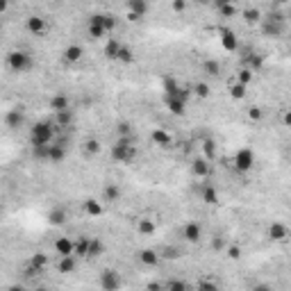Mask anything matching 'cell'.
Here are the masks:
<instances>
[{"label":"cell","mask_w":291,"mask_h":291,"mask_svg":"<svg viewBox=\"0 0 291 291\" xmlns=\"http://www.w3.org/2000/svg\"><path fill=\"white\" fill-rule=\"evenodd\" d=\"M73 121H75V116H73V109H64V112H55V118L53 123L57 125V130H64V127L73 125Z\"/></svg>","instance_id":"24"},{"label":"cell","mask_w":291,"mask_h":291,"mask_svg":"<svg viewBox=\"0 0 291 291\" xmlns=\"http://www.w3.org/2000/svg\"><path fill=\"white\" fill-rule=\"evenodd\" d=\"M241 255H244V250H241L239 244H230L225 246V257L232 259V262H236V259H241Z\"/></svg>","instance_id":"43"},{"label":"cell","mask_w":291,"mask_h":291,"mask_svg":"<svg viewBox=\"0 0 291 291\" xmlns=\"http://www.w3.org/2000/svg\"><path fill=\"white\" fill-rule=\"evenodd\" d=\"M200 236H203V225L196 221H189L184 223V227H182V239L186 241V244H198Z\"/></svg>","instance_id":"12"},{"label":"cell","mask_w":291,"mask_h":291,"mask_svg":"<svg viewBox=\"0 0 291 291\" xmlns=\"http://www.w3.org/2000/svg\"><path fill=\"white\" fill-rule=\"evenodd\" d=\"M241 18H244L246 25H257V23H262V21H264L262 9H257V7H248V9H244V12H241Z\"/></svg>","instance_id":"29"},{"label":"cell","mask_w":291,"mask_h":291,"mask_svg":"<svg viewBox=\"0 0 291 291\" xmlns=\"http://www.w3.org/2000/svg\"><path fill=\"white\" fill-rule=\"evenodd\" d=\"M125 9L146 18V14L150 12V3H148V0H125Z\"/></svg>","instance_id":"26"},{"label":"cell","mask_w":291,"mask_h":291,"mask_svg":"<svg viewBox=\"0 0 291 291\" xmlns=\"http://www.w3.org/2000/svg\"><path fill=\"white\" fill-rule=\"evenodd\" d=\"M118 62L121 64H132L134 62V50L130 45H121V53H118Z\"/></svg>","instance_id":"44"},{"label":"cell","mask_w":291,"mask_h":291,"mask_svg":"<svg viewBox=\"0 0 291 291\" xmlns=\"http://www.w3.org/2000/svg\"><path fill=\"white\" fill-rule=\"evenodd\" d=\"M45 266H48V255H45V253H34L30 257L27 271H30V273H43Z\"/></svg>","instance_id":"20"},{"label":"cell","mask_w":291,"mask_h":291,"mask_svg":"<svg viewBox=\"0 0 291 291\" xmlns=\"http://www.w3.org/2000/svg\"><path fill=\"white\" fill-rule=\"evenodd\" d=\"M234 168L239 173H250L255 168V153L250 148H239L234 153Z\"/></svg>","instance_id":"4"},{"label":"cell","mask_w":291,"mask_h":291,"mask_svg":"<svg viewBox=\"0 0 291 291\" xmlns=\"http://www.w3.org/2000/svg\"><path fill=\"white\" fill-rule=\"evenodd\" d=\"M155 230H157V223L153 221V218H139L136 221V232L139 234H143V236H150V234H155Z\"/></svg>","instance_id":"33"},{"label":"cell","mask_w":291,"mask_h":291,"mask_svg":"<svg viewBox=\"0 0 291 291\" xmlns=\"http://www.w3.org/2000/svg\"><path fill=\"white\" fill-rule=\"evenodd\" d=\"M234 80H239L241 84H250V82L255 80V71H253V68H248V66L239 68V71H236V77H234Z\"/></svg>","instance_id":"40"},{"label":"cell","mask_w":291,"mask_h":291,"mask_svg":"<svg viewBox=\"0 0 291 291\" xmlns=\"http://www.w3.org/2000/svg\"><path fill=\"white\" fill-rule=\"evenodd\" d=\"M64 159H66V146L64 143H57V141H53L48 148V162L53 164H62Z\"/></svg>","instance_id":"22"},{"label":"cell","mask_w":291,"mask_h":291,"mask_svg":"<svg viewBox=\"0 0 291 291\" xmlns=\"http://www.w3.org/2000/svg\"><path fill=\"white\" fill-rule=\"evenodd\" d=\"M82 57H84V48H82L80 43H68L62 53V59L66 64H77Z\"/></svg>","instance_id":"16"},{"label":"cell","mask_w":291,"mask_h":291,"mask_svg":"<svg viewBox=\"0 0 291 291\" xmlns=\"http://www.w3.org/2000/svg\"><path fill=\"white\" fill-rule=\"evenodd\" d=\"M200 150H203V155L212 162L214 155H216V143H214L212 136H207V139H203V143H200Z\"/></svg>","instance_id":"38"},{"label":"cell","mask_w":291,"mask_h":291,"mask_svg":"<svg viewBox=\"0 0 291 291\" xmlns=\"http://www.w3.org/2000/svg\"><path fill=\"white\" fill-rule=\"evenodd\" d=\"M150 141H153L157 148H171V146H173V134L168 130H164V127H155V130L150 132Z\"/></svg>","instance_id":"14"},{"label":"cell","mask_w":291,"mask_h":291,"mask_svg":"<svg viewBox=\"0 0 291 291\" xmlns=\"http://www.w3.org/2000/svg\"><path fill=\"white\" fill-rule=\"evenodd\" d=\"M34 66V59H32L30 53L25 50H12L7 55V68L14 73H27L30 68Z\"/></svg>","instance_id":"3"},{"label":"cell","mask_w":291,"mask_h":291,"mask_svg":"<svg viewBox=\"0 0 291 291\" xmlns=\"http://www.w3.org/2000/svg\"><path fill=\"white\" fill-rule=\"evenodd\" d=\"M82 150H84L86 157H95V155H100V150H103V143H100L98 139H86L84 143H82Z\"/></svg>","instance_id":"36"},{"label":"cell","mask_w":291,"mask_h":291,"mask_svg":"<svg viewBox=\"0 0 291 291\" xmlns=\"http://www.w3.org/2000/svg\"><path fill=\"white\" fill-rule=\"evenodd\" d=\"M191 175L198 177V180H207L209 175H212V162H209L207 157H196L193 162H191Z\"/></svg>","instance_id":"10"},{"label":"cell","mask_w":291,"mask_h":291,"mask_svg":"<svg viewBox=\"0 0 291 291\" xmlns=\"http://www.w3.org/2000/svg\"><path fill=\"white\" fill-rule=\"evenodd\" d=\"M282 123H284L286 127H291V107L284 109V114H282Z\"/></svg>","instance_id":"53"},{"label":"cell","mask_w":291,"mask_h":291,"mask_svg":"<svg viewBox=\"0 0 291 291\" xmlns=\"http://www.w3.org/2000/svg\"><path fill=\"white\" fill-rule=\"evenodd\" d=\"M23 123H25V112H23V107H14L5 114V127H9V130H18Z\"/></svg>","instance_id":"13"},{"label":"cell","mask_w":291,"mask_h":291,"mask_svg":"<svg viewBox=\"0 0 291 291\" xmlns=\"http://www.w3.org/2000/svg\"><path fill=\"white\" fill-rule=\"evenodd\" d=\"M277 3H289V0H277Z\"/></svg>","instance_id":"56"},{"label":"cell","mask_w":291,"mask_h":291,"mask_svg":"<svg viewBox=\"0 0 291 291\" xmlns=\"http://www.w3.org/2000/svg\"><path fill=\"white\" fill-rule=\"evenodd\" d=\"M191 93H193V95H198V98H209V93H212V89H209V84H207V82H196V84L193 86H191Z\"/></svg>","instance_id":"39"},{"label":"cell","mask_w":291,"mask_h":291,"mask_svg":"<svg viewBox=\"0 0 291 291\" xmlns=\"http://www.w3.org/2000/svg\"><path fill=\"white\" fill-rule=\"evenodd\" d=\"M262 32L268 36H282V32H284V18L280 14H268V18L262 21Z\"/></svg>","instance_id":"5"},{"label":"cell","mask_w":291,"mask_h":291,"mask_svg":"<svg viewBox=\"0 0 291 291\" xmlns=\"http://www.w3.org/2000/svg\"><path fill=\"white\" fill-rule=\"evenodd\" d=\"M55 132H57V125H55L53 121L34 123L30 130V143L32 146H50L55 141Z\"/></svg>","instance_id":"2"},{"label":"cell","mask_w":291,"mask_h":291,"mask_svg":"<svg viewBox=\"0 0 291 291\" xmlns=\"http://www.w3.org/2000/svg\"><path fill=\"white\" fill-rule=\"evenodd\" d=\"M50 109L53 112H64V109H71V100L66 93H55L50 98Z\"/></svg>","instance_id":"31"},{"label":"cell","mask_w":291,"mask_h":291,"mask_svg":"<svg viewBox=\"0 0 291 291\" xmlns=\"http://www.w3.org/2000/svg\"><path fill=\"white\" fill-rule=\"evenodd\" d=\"M164 289L184 291V289H189V282H184V280H168V282H164Z\"/></svg>","instance_id":"48"},{"label":"cell","mask_w":291,"mask_h":291,"mask_svg":"<svg viewBox=\"0 0 291 291\" xmlns=\"http://www.w3.org/2000/svg\"><path fill=\"white\" fill-rule=\"evenodd\" d=\"M77 268V255H64V257H57V271L68 275V273H75Z\"/></svg>","instance_id":"19"},{"label":"cell","mask_w":291,"mask_h":291,"mask_svg":"<svg viewBox=\"0 0 291 291\" xmlns=\"http://www.w3.org/2000/svg\"><path fill=\"white\" fill-rule=\"evenodd\" d=\"M198 3H209V0H198Z\"/></svg>","instance_id":"57"},{"label":"cell","mask_w":291,"mask_h":291,"mask_svg":"<svg viewBox=\"0 0 291 291\" xmlns=\"http://www.w3.org/2000/svg\"><path fill=\"white\" fill-rule=\"evenodd\" d=\"M218 43H221V48L225 53H234L239 48V39H236V34L230 27H218Z\"/></svg>","instance_id":"9"},{"label":"cell","mask_w":291,"mask_h":291,"mask_svg":"<svg viewBox=\"0 0 291 291\" xmlns=\"http://www.w3.org/2000/svg\"><path fill=\"white\" fill-rule=\"evenodd\" d=\"M68 221V214H66V209H62V207H53L48 212V223L50 225H64V223Z\"/></svg>","instance_id":"32"},{"label":"cell","mask_w":291,"mask_h":291,"mask_svg":"<svg viewBox=\"0 0 291 291\" xmlns=\"http://www.w3.org/2000/svg\"><path fill=\"white\" fill-rule=\"evenodd\" d=\"M216 12H218V16H221V18H234L236 14H241V12H239V7H236V3L225 5V7L216 9Z\"/></svg>","instance_id":"42"},{"label":"cell","mask_w":291,"mask_h":291,"mask_svg":"<svg viewBox=\"0 0 291 291\" xmlns=\"http://www.w3.org/2000/svg\"><path fill=\"white\" fill-rule=\"evenodd\" d=\"M268 239L275 241V244H284L286 239H289V227L284 225V223H271L268 225Z\"/></svg>","instance_id":"15"},{"label":"cell","mask_w":291,"mask_h":291,"mask_svg":"<svg viewBox=\"0 0 291 291\" xmlns=\"http://www.w3.org/2000/svg\"><path fill=\"white\" fill-rule=\"evenodd\" d=\"M186 5H189V0H171V9L175 14H184L186 12Z\"/></svg>","instance_id":"50"},{"label":"cell","mask_w":291,"mask_h":291,"mask_svg":"<svg viewBox=\"0 0 291 291\" xmlns=\"http://www.w3.org/2000/svg\"><path fill=\"white\" fill-rule=\"evenodd\" d=\"M86 34H89V39H93V41L103 39V36L107 34V30H105V25H103V14H91V16H89V23H86Z\"/></svg>","instance_id":"8"},{"label":"cell","mask_w":291,"mask_h":291,"mask_svg":"<svg viewBox=\"0 0 291 291\" xmlns=\"http://www.w3.org/2000/svg\"><path fill=\"white\" fill-rule=\"evenodd\" d=\"M100 200H103V203H109V205H112V203H118V200H121V186H118V184H112V182H109V184H105Z\"/></svg>","instance_id":"23"},{"label":"cell","mask_w":291,"mask_h":291,"mask_svg":"<svg viewBox=\"0 0 291 291\" xmlns=\"http://www.w3.org/2000/svg\"><path fill=\"white\" fill-rule=\"evenodd\" d=\"M218 286V282H214V280H200L198 282V289H216Z\"/></svg>","instance_id":"52"},{"label":"cell","mask_w":291,"mask_h":291,"mask_svg":"<svg viewBox=\"0 0 291 291\" xmlns=\"http://www.w3.org/2000/svg\"><path fill=\"white\" fill-rule=\"evenodd\" d=\"M25 30L30 32V34H34V36H43V34H48L50 23H48V18L32 14V16L25 18Z\"/></svg>","instance_id":"6"},{"label":"cell","mask_w":291,"mask_h":291,"mask_svg":"<svg viewBox=\"0 0 291 291\" xmlns=\"http://www.w3.org/2000/svg\"><path fill=\"white\" fill-rule=\"evenodd\" d=\"M212 250L225 253V239H223V236H214V239H212Z\"/></svg>","instance_id":"51"},{"label":"cell","mask_w":291,"mask_h":291,"mask_svg":"<svg viewBox=\"0 0 291 291\" xmlns=\"http://www.w3.org/2000/svg\"><path fill=\"white\" fill-rule=\"evenodd\" d=\"M212 3H214V7H216V9H221V7H225V5L234 3V0H212Z\"/></svg>","instance_id":"55"},{"label":"cell","mask_w":291,"mask_h":291,"mask_svg":"<svg viewBox=\"0 0 291 291\" xmlns=\"http://www.w3.org/2000/svg\"><path fill=\"white\" fill-rule=\"evenodd\" d=\"M53 250L57 257L75 255V239H71V236H57V239L53 241Z\"/></svg>","instance_id":"11"},{"label":"cell","mask_w":291,"mask_h":291,"mask_svg":"<svg viewBox=\"0 0 291 291\" xmlns=\"http://www.w3.org/2000/svg\"><path fill=\"white\" fill-rule=\"evenodd\" d=\"M246 66L253 68L255 73H259L264 68V55L259 53H248V57H246Z\"/></svg>","instance_id":"37"},{"label":"cell","mask_w":291,"mask_h":291,"mask_svg":"<svg viewBox=\"0 0 291 291\" xmlns=\"http://www.w3.org/2000/svg\"><path fill=\"white\" fill-rule=\"evenodd\" d=\"M166 109L171 116H184L186 114V100L177 98V95H171V98H166Z\"/></svg>","instance_id":"18"},{"label":"cell","mask_w":291,"mask_h":291,"mask_svg":"<svg viewBox=\"0 0 291 291\" xmlns=\"http://www.w3.org/2000/svg\"><path fill=\"white\" fill-rule=\"evenodd\" d=\"M105 255V241L98 239V236H91L89 239V253H86V257L89 259H98Z\"/></svg>","instance_id":"27"},{"label":"cell","mask_w":291,"mask_h":291,"mask_svg":"<svg viewBox=\"0 0 291 291\" xmlns=\"http://www.w3.org/2000/svg\"><path fill=\"white\" fill-rule=\"evenodd\" d=\"M89 253V236H77L75 239V255L77 257H86Z\"/></svg>","instance_id":"41"},{"label":"cell","mask_w":291,"mask_h":291,"mask_svg":"<svg viewBox=\"0 0 291 291\" xmlns=\"http://www.w3.org/2000/svg\"><path fill=\"white\" fill-rule=\"evenodd\" d=\"M200 68H203V73H205V75H209V77H218V75H221V71H223V66H221L218 59H205V62L200 64Z\"/></svg>","instance_id":"30"},{"label":"cell","mask_w":291,"mask_h":291,"mask_svg":"<svg viewBox=\"0 0 291 291\" xmlns=\"http://www.w3.org/2000/svg\"><path fill=\"white\" fill-rule=\"evenodd\" d=\"M100 286H103L105 291H116L123 286V280H121V273L114 271V268H105L103 273H100Z\"/></svg>","instance_id":"7"},{"label":"cell","mask_w":291,"mask_h":291,"mask_svg":"<svg viewBox=\"0 0 291 291\" xmlns=\"http://www.w3.org/2000/svg\"><path fill=\"white\" fill-rule=\"evenodd\" d=\"M159 255H162L164 259H177V257L182 255V250L177 248V246H164L162 253H159Z\"/></svg>","instance_id":"46"},{"label":"cell","mask_w":291,"mask_h":291,"mask_svg":"<svg viewBox=\"0 0 291 291\" xmlns=\"http://www.w3.org/2000/svg\"><path fill=\"white\" fill-rule=\"evenodd\" d=\"M200 200H203L205 205H218V189L212 184H203V189H200Z\"/></svg>","instance_id":"28"},{"label":"cell","mask_w":291,"mask_h":291,"mask_svg":"<svg viewBox=\"0 0 291 291\" xmlns=\"http://www.w3.org/2000/svg\"><path fill=\"white\" fill-rule=\"evenodd\" d=\"M159 259H162V255H159L155 248H143V250H139V262L143 264V266H148V268L157 266Z\"/></svg>","instance_id":"21"},{"label":"cell","mask_w":291,"mask_h":291,"mask_svg":"<svg viewBox=\"0 0 291 291\" xmlns=\"http://www.w3.org/2000/svg\"><path fill=\"white\" fill-rule=\"evenodd\" d=\"M127 21H130V23H141V21H143V16H139V14H134V12H127Z\"/></svg>","instance_id":"54"},{"label":"cell","mask_w":291,"mask_h":291,"mask_svg":"<svg viewBox=\"0 0 291 291\" xmlns=\"http://www.w3.org/2000/svg\"><path fill=\"white\" fill-rule=\"evenodd\" d=\"M162 89H164V95H166V98H171V95L177 93L180 84H177V80L173 75H164L162 77Z\"/></svg>","instance_id":"34"},{"label":"cell","mask_w":291,"mask_h":291,"mask_svg":"<svg viewBox=\"0 0 291 291\" xmlns=\"http://www.w3.org/2000/svg\"><path fill=\"white\" fill-rule=\"evenodd\" d=\"M103 25H105V30H107V34H112L118 27V18L114 16V14H103Z\"/></svg>","instance_id":"45"},{"label":"cell","mask_w":291,"mask_h":291,"mask_svg":"<svg viewBox=\"0 0 291 291\" xmlns=\"http://www.w3.org/2000/svg\"><path fill=\"white\" fill-rule=\"evenodd\" d=\"M82 212H84L86 216H91V218H98V216H103V212H105V207H103V200L86 198L84 203H82Z\"/></svg>","instance_id":"17"},{"label":"cell","mask_w":291,"mask_h":291,"mask_svg":"<svg viewBox=\"0 0 291 291\" xmlns=\"http://www.w3.org/2000/svg\"><path fill=\"white\" fill-rule=\"evenodd\" d=\"M246 93H248V84H241L239 80H232V82H230V98L244 100Z\"/></svg>","instance_id":"35"},{"label":"cell","mask_w":291,"mask_h":291,"mask_svg":"<svg viewBox=\"0 0 291 291\" xmlns=\"http://www.w3.org/2000/svg\"><path fill=\"white\" fill-rule=\"evenodd\" d=\"M248 121H253V123H259L264 118V109L259 107V105H253V107H248Z\"/></svg>","instance_id":"47"},{"label":"cell","mask_w":291,"mask_h":291,"mask_svg":"<svg viewBox=\"0 0 291 291\" xmlns=\"http://www.w3.org/2000/svg\"><path fill=\"white\" fill-rule=\"evenodd\" d=\"M136 157V141L134 136H118L112 146V159L118 164H132Z\"/></svg>","instance_id":"1"},{"label":"cell","mask_w":291,"mask_h":291,"mask_svg":"<svg viewBox=\"0 0 291 291\" xmlns=\"http://www.w3.org/2000/svg\"><path fill=\"white\" fill-rule=\"evenodd\" d=\"M116 132H118V136H134V130H132V125L130 123H118L116 125Z\"/></svg>","instance_id":"49"},{"label":"cell","mask_w":291,"mask_h":291,"mask_svg":"<svg viewBox=\"0 0 291 291\" xmlns=\"http://www.w3.org/2000/svg\"><path fill=\"white\" fill-rule=\"evenodd\" d=\"M121 41H116V39H112L109 36V41L105 43V48H103V55L109 59V62H118V53H121Z\"/></svg>","instance_id":"25"}]
</instances>
